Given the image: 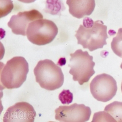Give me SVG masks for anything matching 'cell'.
<instances>
[{"instance_id":"cell-13","label":"cell","mask_w":122,"mask_h":122,"mask_svg":"<svg viewBox=\"0 0 122 122\" xmlns=\"http://www.w3.org/2000/svg\"><path fill=\"white\" fill-rule=\"evenodd\" d=\"M92 122H116V121L109 113L104 111L95 113Z\"/></svg>"},{"instance_id":"cell-16","label":"cell","mask_w":122,"mask_h":122,"mask_svg":"<svg viewBox=\"0 0 122 122\" xmlns=\"http://www.w3.org/2000/svg\"><path fill=\"white\" fill-rule=\"evenodd\" d=\"M18 1L21 2L25 3H30L34 2L36 0H18Z\"/></svg>"},{"instance_id":"cell-4","label":"cell","mask_w":122,"mask_h":122,"mask_svg":"<svg viewBox=\"0 0 122 122\" xmlns=\"http://www.w3.org/2000/svg\"><path fill=\"white\" fill-rule=\"evenodd\" d=\"M70 56L69 73L73 76V80L78 81L81 85L88 82L95 72L93 69L95 63L92 56L87 51L80 49L70 54Z\"/></svg>"},{"instance_id":"cell-1","label":"cell","mask_w":122,"mask_h":122,"mask_svg":"<svg viewBox=\"0 0 122 122\" xmlns=\"http://www.w3.org/2000/svg\"><path fill=\"white\" fill-rule=\"evenodd\" d=\"M75 36L78 44L91 52L102 48L107 45L106 40L108 38L107 27L102 21H94L89 17L83 19V25H80Z\"/></svg>"},{"instance_id":"cell-12","label":"cell","mask_w":122,"mask_h":122,"mask_svg":"<svg viewBox=\"0 0 122 122\" xmlns=\"http://www.w3.org/2000/svg\"><path fill=\"white\" fill-rule=\"evenodd\" d=\"M111 47L116 55L122 58V28L118 30L117 35L113 38Z\"/></svg>"},{"instance_id":"cell-2","label":"cell","mask_w":122,"mask_h":122,"mask_svg":"<svg viewBox=\"0 0 122 122\" xmlns=\"http://www.w3.org/2000/svg\"><path fill=\"white\" fill-rule=\"evenodd\" d=\"M28 72L29 65L25 58L14 57L1 69V85L8 89L18 88L26 81Z\"/></svg>"},{"instance_id":"cell-18","label":"cell","mask_w":122,"mask_h":122,"mask_svg":"<svg viewBox=\"0 0 122 122\" xmlns=\"http://www.w3.org/2000/svg\"><path fill=\"white\" fill-rule=\"evenodd\" d=\"M121 91H122V84H121Z\"/></svg>"},{"instance_id":"cell-17","label":"cell","mask_w":122,"mask_h":122,"mask_svg":"<svg viewBox=\"0 0 122 122\" xmlns=\"http://www.w3.org/2000/svg\"><path fill=\"white\" fill-rule=\"evenodd\" d=\"M120 67H121V69H122V63H121V65Z\"/></svg>"},{"instance_id":"cell-6","label":"cell","mask_w":122,"mask_h":122,"mask_svg":"<svg viewBox=\"0 0 122 122\" xmlns=\"http://www.w3.org/2000/svg\"><path fill=\"white\" fill-rule=\"evenodd\" d=\"M90 89L95 99L101 102H107L116 94L117 90L115 80L110 75L103 73L96 76L90 84Z\"/></svg>"},{"instance_id":"cell-8","label":"cell","mask_w":122,"mask_h":122,"mask_svg":"<svg viewBox=\"0 0 122 122\" xmlns=\"http://www.w3.org/2000/svg\"><path fill=\"white\" fill-rule=\"evenodd\" d=\"M36 116V112L32 105L27 102H18L8 108L3 121L34 122Z\"/></svg>"},{"instance_id":"cell-3","label":"cell","mask_w":122,"mask_h":122,"mask_svg":"<svg viewBox=\"0 0 122 122\" xmlns=\"http://www.w3.org/2000/svg\"><path fill=\"white\" fill-rule=\"evenodd\" d=\"M34 73L36 82L47 90L58 89L64 83V75L61 68L51 60L39 61L34 68Z\"/></svg>"},{"instance_id":"cell-5","label":"cell","mask_w":122,"mask_h":122,"mask_svg":"<svg viewBox=\"0 0 122 122\" xmlns=\"http://www.w3.org/2000/svg\"><path fill=\"white\" fill-rule=\"evenodd\" d=\"M58 33V28L53 21L39 19L30 23L27 31L28 40L35 45L43 46L51 43Z\"/></svg>"},{"instance_id":"cell-14","label":"cell","mask_w":122,"mask_h":122,"mask_svg":"<svg viewBox=\"0 0 122 122\" xmlns=\"http://www.w3.org/2000/svg\"><path fill=\"white\" fill-rule=\"evenodd\" d=\"M14 8L11 0H0V18L10 13Z\"/></svg>"},{"instance_id":"cell-7","label":"cell","mask_w":122,"mask_h":122,"mask_svg":"<svg viewBox=\"0 0 122 122\" xmlns=\"http://www.w3.org/2000/svg\"><path fill=\"white\" fill-rule=\"evenodd\" d=\"M55 112V119L64 122H86L89 120L91 114L89 107L76 103L69 106H59Z\"/></svg>"},{"instance_id":"cell-10","label":"cell","mask_w":122,"mask_h":122,"mask_svg":"<svg viewBox=\"0 0 122 122\" xmlns=\"http://www.w3.org/2000/svg\"><path fill=\"white\" fill-rule=\"evenodd\" d=\"M66 3L70 14L78 19L91 15L96 5L95 0H67Z\"/></svg>"},{"instance_id":"cell-9","label":"cell","mask_w":122,"mask_h":122,"mask_svg":"<svg viewBox=\"0 0 122 122\" xmlns=\"http://www.w3.org/2000/svg\"><path fill=\"white\" fill-rule=\"evenodd\" d=\"M43 18L42 15L37 10L20 12L11 17L8 25L14 34L25 36L30 23Z\"/></svg>"},{"instance_id":"cell-11","label":"cell","mask_w":122,"mask_h":122,"mask_svg":"<svg viewBox=\"0 0 122 122\" xmlns=\"http://www.w3.org/2000/svg\"><path fill=\"white\" fill-rule=\"evenodd\" d=\"M104 111L109 113L116 122H122V102L114 101L106 106Z\"/></svg>"},{"instance_id":"cell-15","label":"cell","mask_w":122,"mask_h":122,"mask_svg":"<svg viewBox=\"0 0 122 122\" xmlns=\"http://www.w3.org/2000/svg\"><path fill=\"white\" fill-rule=\"evenodd\" d=\"M58 98L63 104L69 105L72 102L73 95L69 90H64L59 94Z\"/></svg>"}]
</instances>
